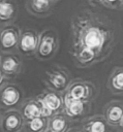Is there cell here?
<instances>
[{"label":"cell","mask_w":123,"mask_h":132,"mask_svg":"<svg viewBox=\"0 0 123 132\" xmlns=\"http://www.w3.org/2000/svg\"><path fill=\"white\" fill-rule=\"evenodd\" d=\"M70 37L69 54L75 66L87 68L110 56L116 34L109 19L91 10H83L71 19Z\"/></svg>","instance_id":"1"},{"label":"cell","mask_w":123,"mask_h":132,"mask_svg":"<svg viewBox=\"0 0 123 132\" xmlns=\"http://www.w3.org/2000/svg\"><path fill=\"white\" fill-rule=\"evenodd\" d=\"M59 50V36L53 29H45L39 34L35 57L40 61L52 59Z\"/></svg>","instance_id":"2"},{"label":"cell","mask_w":123,"mask_h":132,"mask_svg":"<svg viewBox=\"0 0 123 132\" xmlns=\"http://www.w3.org/2000/svg\"><path fill=\"white\" fill-rule=\"evenodd\" d=\"M72 78L69 71L60 65H55L44 72L43 81L49 89L59 93H64Z\"/></svg>","instance_id":"3"},{"label":"cell","mask_w":123,"mask_h":132,"mask_svg":"<svg viewBox=\"0 0 123 132\" xmlns=\"http://www.w3.org/2000/svg\"><path fill=\"white\" fill-rule=\"evenodd\" d=\"M41 105L42 117L50 119L54 114L63 111V94L51 89H47L36 96Z\"/></svg>","instance_id":"4"},{"label":"cell","mask_w":123,"mask_h":132,"mask_svg":"<svg viewBox=\"0 0 123 132\" xmlns=\"http://www.w3.org/2000/svg\"><path fill=\"white\" fill-rule=\"evenodd\" d=\"M96 86L93 82L84 79H72L64 92V94L68 95L69 97L84 102H92L96 96Z\"/></svg>","instance_id":"5"},{"label":"cell","mask_w":123,"mask_h":132,"mask_svg":"<svg viewBox=\"0 0 123 132\" xmlns=\"http://www.w3.org/2000/svg\"><path fill=\"white\" fill-rule=\"evenodd\" d=\"M23 101V92L18 86L6 84L0 89V108L18 109Z\"/></svg>","instance_id":"6"},{"label":"cell","mask_w":123,"mask_h":132,"mask_svg":"<svg viewBox=\"0 0 123 132\" xmlns=\"http://www.w3.org/2000/svg\"><path fill=\"white\" fill-rule=\"evenodd\" d=\"M21 30L12 24L4 25L0 28V53L9 54L18 50V42Z\"/></svg>","instance_id":"7"},{"label":"cell","mask_w":123,"mask_h":132,"mask_svg":"<svg viewBox=\"0 0 123 132\" xmlns=\"http://www.w3.org/2000/svg\"><path fill=\"white\" fill-rule=\"evenodd\" d=\"M91 110V102L73 99L63 93V113L69 120H80Z\"/></svg>","instance_id":"8"},{"label":"cell","mask_w":123,"mask_h":132,"mask_svg":"<svg viewBox=\"0 0 123 132\" xmlns=\"http://www.w3.org/2000/svg\"><path fill=\"white\" fill-rule=\"evenodd\" d=\"M39 34L32 29H27L21 31L19 42H18V51L24 56H35L37 45H38Z\"/></svg>","instance_id":"9"},{"label":"cell","mask_w":123,"mask_h":132,"mask_svg":"<svg viewBox=\"0 0 123 132\" xmlns=\"http://www.w3.org/2000/svg\"><path fill=\"white\" fill-rule=\"evenodd\" d=\"M23 69V63L18 55L14 53L2 54L0 62V70L4 76L8 78L17 77Z\"/></svg>","instance_id":"10"},{"label":"cell","mask_w":123,"mask_h":132,"mask_svg":"<svg viewBox=\"0 0 123 132\" xmlns=\"http://www.w3.org/2000/svg\"><path fill=\"white\" fill-rule=\"evenodd\" d=\"M24 120L19 109H9L2 114L1 126L3 132H21Z\"/></svg>","instance_id":"11"},{"label":"cell","mask_w":123,"mask_h":132,"mask_svg":"<svg viewBox=\"0 0 123 132\" xmlns=\"http://www.w3.org/2000/svg\"><path fill=\"white\" fill-rule=\"evenodd\" d=\"M23 117L24 121L33 120L35 118L42 117L41 114V105L37 98H28L23 101L19 110Z\"/></svg>","instance_id":"12"},{"label":"cell","mask_w":123,"mask_h":132,"mask_svg":"<svg viewBox=\"0 0 123 132\" xmlns=\"http://www.w3.org/2000/svg\"><path fill=\"white\" fill-rule=\"evenodd\" d=\"M123 116V103L121 101H110L103 108V117L110 126H118Z\"/></svg>","instance_id":"13"},{"label":"cell","mask_w":123,"mask_h":132,"mask_svg":"<svg viewBox=\"0 0 123 132\" xmlns=\"http://www.w3.org/2000/svg\"><path fill=\"white\" fill-rule=\"evenodd\" d=\"M109 124L103 114H94L82 124V132H109Z\"/></svg>","instance_id":"14"},{"label":"cell","mask_w":123,"mask_h":132,"mask_svg":"<svg viewBox=\"0 0 123 132\" xmlns=\"http://www.w3.org/2000/svg\"><path fill=\"white\" fill-rule=\"evenodd\" d=\"M55 3L50 0H27L26 7L28 11L36 16L49 15L54 7Z\"/></svg>","instance_id":"15"},{"label":"cell","mask_w":123,"mask_h":132,"mask_svg":"<svg viewBox=\"0 0 123 132\" xmlns=\"http://www.w3.org/2000/svg\"><path fill=\"white\" fill-rule=\"evenodd\" d=\"M70 129V120L63 113H57L48 119V132H67Z\"/></svg>","instance_id":"16"},{"label":"cell","mask_w":123,"mask_h":132,"mask_svg":"<svg viewBox=\"0 0 123 132\" xmlns=\"http://www.w3.org/2000/svg\"><path fill=\"white\" fill-rule=\"evenodd\" d=\"M18 14V6L14 0H0V24L12 22Z\"/></svg>","instance_id":"17"},{"label":"cell","mask_w":123,"mask_h":132,"mask_svg":"<svg viewBox=\"0 0 123 132\" xmlns=\"http://www.w3.org/2000/svg\"><path fill=\"white\" fill-rule=\"evenodd\" d=\"M107 89L113 94L123 93V67L115 68L107 78Z\"/></svg>","instance_id":"18"},{"label":"cell","mask_w":123,"mask_h":132,"mask_svg":"<svg viewBox=\"0 0 123 132\" xmlns=\"http://www.w3.org/2000/svg\"><path fill=\"white\" fill-rule=\"evenodd\" d=\"M48 119L44 117L35 118L33 120L24 121L23 131L24 132H47Z\"/></svg>","instance_id":"19"},{"label":"cell","mask_w":123,"mask_h":132,"mask_svg":"<svg viewBox=\"0 0 123 132\" xmlns=\"http://www.w3.org/2000/svg\"><path fill=\"white\" fill-rule=\"evenodd\" d=\"M101 4L107 8L116 9L119 8L121 5H123V0H102Z\"/></svg>","instance_id":"20"},{"label":"cell","mask_w":123,"mask_h":132,"mask_svg":"<svg viewBox=\"0 0 123 132\" xmlns=\"http://www.w3.org/2000/svg\"><path fill=\"white\" fill-rule=\"evenodd\" d=\"M6 81H7V78L4 76V74L1 72V70H0V89L4 86V85H6Z\"/></svg>","instance_id":"21"},{"label":"cell","mask_w":123,"mask_h":132,"mask_svg":"<svg viewBox=\"0 0 123 132\" xmlns=\"http://www.w3.org/2000/svg\"><path fill=\"white\" fill-rule=\"evenodd\" d=\"M88 2L91 5H98V4H101L102 3V0H88Z\"/></svg>","instance_id":"22"},{"label":"cell","mask_w":123,"mask_h":132,"mask_svg":"<svg viewBox=\"0 0 123 132\" xmlns=\"http://www.w3.org/2000/svg\"><path fill=\"white\" fill-rule=\"evenodd\" d=\"M67 132H82V130L80 128H70Z\"/></svg>","instance_id":"23"},{"label":"cell","mask_w":123,"mask_h":132,"mask_svg":"<svg viewBox=\"0 0 123 132\" xmlns=\"http://www.w3.org/2000/svg\"><path fill=\"white\" fill-rule=\"evenodd\" d=\"M118 127H120V128L123 129V116H122V118H121V120H120V122L118 124Z\"/></svg>","instance_id":"24"},{"label":"cell","mask_w":123,"mask_h":132,"mask_svg":"<svg viewBox=\"0 0 123 132\" xmlns=\"http://www.w3.org/2000/svg\"><path fill=\"white\" fill-rule=\"evenodd\" d=\"M1 120H2V114L0 113V126H1Z\"/></svg>","instance_id":"25"},{"label":"cell","mask_w":123,"mask_h":132,"mask_svg":"<svg viewBox=\"0 0 123 132\" xmlns=\"http://www.w3.org/2000/svg\"><path fill=\"white\" fill-rule=\"evenodd\" d=\"M50 1H52L53 3H56V2H57V1H59V0H50Z\"/></svg>","instance_id":"26"},{"label":"cell","mask_w":123,"mask_h":132,"mask_svg":"<svg viewBox=\"0 0 123 132\" xmlns=\"http://www.w3.org/2000/svg\"><path fill=\"white\" fill-rule=\"evenodd\" d=\"M0 62H1V55H0Z\"/></svg>","instance_id":"27"},{"label":"cell","mask_w":123,"mask_h":132,"mask_svg":"<svg viewBox=\"0 0 123 132\" xmlns=\"http://www.w3.org/2000/svg\"><path fill=\"white\" fill-rule=\"evenodd\" d=\"M0 28H1V24H0Z\"/></svg>","instance_id":"28"},{"label":"cell","mask_w":123,"mask_h":132,"mask_svg":"<svg viewBox=\"0 0 123 132\" xmlns=\"http://www.w3.org/2000/svg\"><path fill=\"white\" fill-rule=\"evenodd\" d=\"M47 132H48V131H47Z\"/></svg>","instance_id":"29"}]
</instances>
